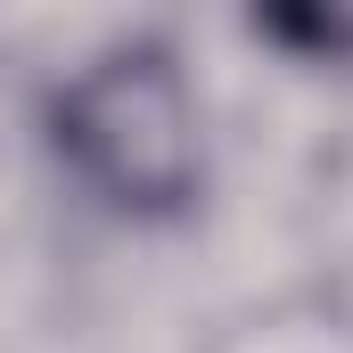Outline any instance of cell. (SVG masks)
<instances>
[{
  "label": "cell",
  "instance_id": "1",
  "mask_svg": "<svg viewBox=\"0 0 353 353\" xmlns=\"http://www.w3.org/2000/svg\"><path fill=\"white\" fill-rule=\"evenodd\" d=\"M58 148L115 205H173L197 181V115L165 58H107L58 107Z\"/></svg>",
  "mask_w": 353,
  "mask_h": 353
}]
</instances>
